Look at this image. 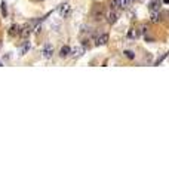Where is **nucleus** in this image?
Here are the masks:
<instances>
[{"mask_svg": "<svg viewBox=\"0 0 169 178\" xmlns=\"http://www.w3.org/2000/svg\"><path fill=\"white\" fill-rule=\"evenodd\" d=\"M91 17H92L94 21H102L104 18L107 17L105 8L102 5H94L92 9H91Z\"/></svg>", "mask_w": 169, "mask_h": 178, "instance_id": "f257e3e1", "label": "nucleus"}, {"mask_svg": "<svg viewBox=\"0 0 169 178\" xmlns=\"http://www.w3.org/2000/svg\"><path fill=\"white\" fill-rule=\"evenodd\" d=\"M53 53H55V49H53L52 43H46V45L43 46V49H42V55H43V58L49 59V58H52Z\"/></svg>", "mask_w": 169, "mask_h": 178, "instance_id": "f03ea898", "label": "nucleus"}, {"mask_svg": "<svg viewBox=\"0 0 169 178\" xmlns=\"http://www.w3.org/2000/svg\"><path fill=\"white\" fill-rule=\"evenodd\" d=\"M160 8H162V2H160V0H151V2L148 3L150 12H159Z\"/></svg>", "mask_w": 169, "mask_h": 178, "instance_id": "7ed1b4c3", "label": "nucleus"}, {"mask_svg": "<svg viewBox=\"0 0 169 178\" xmlns=\"http://www.w3.org/2000/svg\"><path fill=\"white\" fill-rule=\"evenodd\" d=\"M21 28H22V27H19L18 24H12L11 28H9V31H8V34L11 36V37H15V36L21 34Z\"/></svg>", "mask_w": 169, "mask_h": 178, "instance_id": "20e7f679", "label": "nucleus"}, {"mask_svg": "<svg viewBox=\"0 0 169 178\" xmlns=\"http://www.w3.org/2000/svg\"><path fill=\"white\" fill-rule=\"evenodd\" d=\"M107 42H108V34L104 33V34H101L97 40H95V46H102V45H105Z\"/></svg>", "mask_w": 169, "mask_h": 178, "instance_id": "39448f33", "label": "nucleus"}, {"mask_svg": "<svg viewBox=\"0 0 169 178\" xmlns=\"http://www.w3.org/2000/svg\"><path fill=\"white\" fill-rule=\"evenodd\" d=\"M68 12H70V5H67V3H64L61 8H59V15L62 18H65L68 15Z\"/></svg>", "mask_w": 169, "mask_h": 178, "instance_id": "423d86ee", "label": "nucleus"}, {"mask_svg": "<svg viewBox=\"0 0 169 178\" xmlns=\"http://www.w3.org/2000/svg\"><path fill=\"white\" fill-rule=\"evenodd\" d=\"M70 53H71V48L65 45V46L61 48V51H59V56H61V58H67Z\"/></svg>", "mask_w": 169, "mask_h": 178, "instance_id": "0eeeda50", "label": "nucleus"}, {"mask_svg": "<svg viewBox=\"0 0 169 178\" xmlns=\"http://www.w3.org/2000/svg\"><path fill=\"white\" fill-rule=\"evenodd\" d=\"M107 18H108V22H110V24H114V22L117 21V18H119L117 11H111V12L107 15Z\"/></svg>", "mask_w": 169, "mask_h": 178, "instance_id": "6e6552de", "label": "nucleus"}, {"mask_svg": "<svg viewBox=\"0 0 169 178\" xmlns=\"http://www.w3.org/2000/svg\"><path fill=\"white\" fill-rule=\"evenodd\" d=\"M136 33H138V37H139V36H145V34H147V24H142V25L136 30Z\"/></svg>", "mask_w": 169, "mask_h": 178, "instance_id": "1a4fd4ad", "label": "nucleus"}, {"mask_svg": "<svg viewBox=\"0 0 169 178\" xmlns=\"http://www.w3.org/2000/svg\"><path fill=\"white\" fill-rule=\"evenodd\" d=\"M30 49H31V43H30V42H25L24 46H22V49H21V55H25Z\"/></svg>", "mask_w": 169, "mask_h": 178, "instance_id": "9d476101", "label": "nucleus"}, {"mask_svg": "<svg viewBox=\"0 0 169 178\" xmlns=\"http://www.w3.org/2000/svg\"><path fill=\"white\" fill-rule=\"evenodd\" d=\"M110 8H111V11H117L120 8V0H111L110 2Z\"/></svg>", "mask_w": 169, "mask_h": 178, "instance_id": "9b49d317", "label": "nucleus"}, {"mask_svg": "<svg viewBox=\"0 0 169 178\" xmlns=\"http://www.w3.org/2000/svg\"><path fill=\"white\" fill-rule=\"evenodd\" d=\"M83 52H84L83 48H76V49H71L73 56H80V55H83Z\"/></svg>", "mask_w": 169, "mask_h": 178, "instance_id": "f8f14e48", "label": "nucleus"}, {"mask_svg": "<svg viewBox=\"0 0 169 178\" xmlns=\"http://www.w3.org/2000/svg\"><path fill=\"white\" fill-rule=\"evenodd\" d=\"M132 3H134V0H120V8L126 9V8H129Z\"/></svg>", "mask_w": 169, "mask_h": 178, "instance_id": "ddd939ff", "label": "nucleus"}, {"mask_svg": "<svg viewBox=\"0 0 169 178\" xmlns=\"http://www.w3.org/2000/svg\"><path fill=\"white\" fill-rule=\"evenodd\" d=\"M123 55H125L128 59H134V58H135V52H134V51H131V49H126V51L123 52Z\"/></svg>", "mask_w": 169, "mask_h": 178, "instance_id": "4468645a", "label": "nucleus"}, {"mask_svg": "<svg viewBox=\"0 0 169 178\" xmlns=\"http://www.w3.org/2000/svg\"><path fill=\"white\" fill-rule=\"evenodd\" d=\"M150 21L151 22H159L160 21V15H159V12H151V17H150Z\"/></svg>", "mask_w": 169, "mask_h": 178, "instance_id": "2eb2a0df", "label": "nucleus"}, {"mask_svg": "<svg viewBox=\"0 0 169 178\" xmlns=\"http://www.w3.org/2000/svg\"><path fill=\"white\" fill-rule=\"evenodd\" d=\"M0 6H2V17L6 18V17H8V8H6V3H5V2H2V5H0Z\"/></svg>", "mask_w": 169, "mask_h": 178, "instance_id": "dca6fc26", "label": "nucleus"}, {"mask_svg": "<svg viewBox=\"0 0 169 178\" xmlns=\"http://www.w3.org/2000/svg\"><path fill=\"white\" fill-rule=\"evenodd\" d=\"M128 37H129V39H138V33H136L135 28H131V30H129V33H128Z\"/></svg>", "mask_w": 169, "mask_h": 178, "instance_id": "f3484780", "label": "nucleus"}, {"mask_svg": "<svg viewBox=\"0 0 169 178\" xmlns=\"http://www.w3.org/2000/svg\"><path fill=\"white\" fill-rule=\"evenodd\" d=\"M166 56H168V53H163V55H162V56H160V58H159V59H157V61L154 62V65H159V64H160V62H162V61H163V59H165Z\"/></svg>", "mask_w": 169, "mask_h": 178, "instance_id": "a211bd4d", "label": "nucleus"}, {"mask_svg": "<svg viewBox=\"0 0 169 178\" xmlns=\"http://www.w3.org/2000/svg\"><path fill=\"white\" fill-rule=\"evenodd\" d=\"M0 48H2V40H0Z\"/></svg>", "mask_w": 169, "mask_h": 178, "instance_id": "6ab92c4d", "label": "nucleus"}, {"mask_svg": "<svg viewBox=\"0 0 169 178\" xmlns=\"http://www.w3.org/2000/svg\"><path fill=\"white\" fill-rule=\"evenodd\" d=\"M0 67H2V62H0Z\"/></svg>", "mask_w": 169, "mask_h": 178, "instance_id": "aec40b11", "label": "nucleus"}, {"mask_svg": "<svg viewBox=\"0 0 169 178\" xmlns=\"http://www.w3.org/2000/svg\"><path fill=\"white\" fill-rule=\"evenodd\" d=\"M40 2H42V0H40Z\"/></svg>", "mask_w": 169, "mask_h": 178, "instance_id": "412c9836", "label": "nucleus"}]
</instances>
